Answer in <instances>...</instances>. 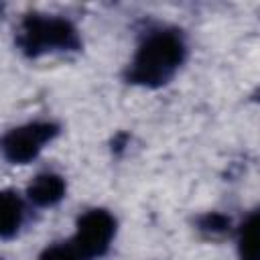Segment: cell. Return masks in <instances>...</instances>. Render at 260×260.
Segmentation results:
<instances>
[{"label": "cell", "instance_id": "6da1fadb", "mask_svg": "<svg viewBox=\"0 0 260 260\" xmlns=\"http://www.w3.org/2000/svg\"><path fill=\"white\" fill-rule=\"evenodd\" d=\"M183 59V39L175 30H154L140 43L128 67V81L144 87L165 85L175 75Z\"/></svg>", "mask_w": 260, "mask_h": 260}, {"label": "cell", "instance_id": "7a4b0ae2", "mask_svg": "<svg viewBox=\"0 0 260 260\" xmlns=\"http://www.w3.org/2000/svg\"><path fill=\"white\" fill-rule=\"evenodd\" d=\"M18 45L26 55L39 57L49 51L79 49V37L75 26L65 18L28 14L20 24Z\"/></svg>", "mask_w": 260, "mask_h": 260}, {"label": "cell", "instance_id": "3957f363", "mask_svg": "<svg viewBox=\"0 0 260 260\" xmlns=\"http://www.w3.org/2000/svg\"><path fill=\"white\" fill-rule=\"evenodd\" d=\"M59 128L49 122H32L6 132L0 140V150L4 158L12 165H24L32 160L47 142L57 136Z\"/></svg>", "mask_w": 260, "mask_h": 260}, {"label": "cell", "instance_id": "277c9868", "mask_svg": "<svg viewBox=\"0 0 260 260\" xmlns=\"http://www.w3.org/2000/svg\"><path fill=\"white\" fill-rule=\"evenodd\" d=\"M116 232V221L106 209H89L77 219L73 244L85 254L87 260L106 254Z\"/></svg>", "mask_w": 260, "mask_h": 260}, {"label": "cell", "instance_id": "5b68a950", "mask_svg": "<svg viewBox=\"0 0 260 260\" xmlns=\"http://www.w3.org/2000/svg\"><path fill=\"white\" fill-rule=\"evenodd\" d=\"M26 195L32 203H37L41 207L55 205L65 195V181H63V177H59L55 173H43L32 179V183L26 189Z\"/></svg>", "mask_w": 260, "mask_h": 260}, {"label": "cell", "instance_id": "8992f818", "mask_svg": "<svg viewBox=\"0 0 260 260\" xmlns=\"http://www.w3.org/2000/svg\"><path fill=\"white\" fill-rule=\"evenodd\" d=\"M24 207L14 191H0V238H12L22 225Z\"/></svg>", "mask_w": 260, "mask_h": 260}, {"label": "cell", "instance_id": "52a82bcc", "mask_svg": "<svg viewBox=\"0 0 260 260\" xmlns=\"http://www.w3.org/2000/svg\"><path fill=\"white\" fill-rule=\"evenodd\" d=\"M238 250L242 260H258V213H252L244 221L240 230Z\"/></svg>", "mask_w": 260, "mask_h": 260}, {"label": "cell", "instance_id": "ba28073f", "mask_svg": "<svg viewBox=\"0 0 260 260\" xmlns=\"http://www.w3.org/2000/svg\"><path fill=\"white\" fill-rule=\"evenodd\" d=\"M39 260H87V258L71 240V242H61V244L49 246L47 250H43Z\"/></svg>", "mask_w": 260, "mask_h": 260}]
</instances>
